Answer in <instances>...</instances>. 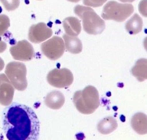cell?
Returning a JSON list of instances; mask_svg holds the SVG:
<instances>
[{
    "label": "cell",
    "instance_id": "1",
    "mask_svg": "<svg viewBox=\"0 0 147 140\" xmlns=\"http://www.w3.org/2000/svg\"><path fill=\"white\" fill-rule=\"evenodd\" d=\"M2 124L8 140H38L40 122L34 111L28 106L12 103L3 112Z\"/></svg>",
    "mask_w": 147,
    "mask_h": 140
},
{
    "label": "cell",
    "instance_id": "2",
    "mask_svg": "<svg viewBox=\"0 0 147 140\" xmlns=\"http://www.w3.org/2000/svg\"><path fill=\"white\" fill-rule=\"evenodd\" d=\"M73 102L76 110L83 115H91L100 106L98 90L93 86L88 85L82 90L75 92Z\"/></svg>",
    "mask_w": 147,
    "mask_h": 140
},
{
    "label": "cell",
    "instance_id": "3",
    "mask_svg": "<svg viewBox=\"0 0 147 140\" xmlns=\"http://www.w3.org/2000/svg\"><path fill=\"white\" fill-rule=\"evenodd\" d=\"M74 13L82 19L84 30L88 34L97 35L105 30L104 20L91 8L78 5L74 7Z\"/></svg>",
    "mask_w": 147,
    "mask_h": 140
},
{
    "label": "cell",
    "instance_id": "4",
    "mask_svg": "<svg viewBox=\"0 0 147 140\" xmlns=\"http://www.w3.org/2000/svg\"><path fill=\"white\" fill-rule=\"evenodd\" d=\"M134 10L131 4H123L110 1L104 6L101 15L105 20L123 22L132 15Z\"/></svg>",
    "mask_w": 147,
    "mask_h": 140
},
{
    "label": "cell",
    "instance_id": "5",
    "mask_svg": "<svg viewBox=\"0 0 147 140\" xmlns=\"http://www.w3.org/2000/svg\"><path fill=\"white\" fill-rule=\"evenodd\" d=\"M26 74V67L22 62L12 61L7 65L5 74L14 89L18 91H24L28 87Z\"/></svg>",
    "mask_w": 147,
    "mask_h": 140
},
{
    "label": "cell",
    "instance_id": "6",
    "mask_svg": "<svg viewBox=\"0 0 147 140\" xmlns=\"http://www.w3.org/2000/svg\"><path fill=\"white\" fill-rule=\"evenodd\" d=\"M47 81L49 85L57 88H67L73 83V74L67 68H55L47 74Z\"/></svg>",
    "mask_w": 147,
    "mask_h": 140
},
{
    "label": "cell",
    "instance_id": "7",
    "mask_svg": "<svg viewBox=\"0 0 147 140\" xmlns=\"http://www.w3.org/2000/svg\"><path fill=\"white\" fill-rule=\"evenodd\" d=\"M41 49L43 55L49 60H57L64 54L65 47L63 40L55 36L43 43Z\"/></svg>",
    "mask_w": 147,
    "mask_h": 140
},
{
    "label": "cell",
    "instance_id": "8",
    "mask_svg": "<svg viewBox=\"0 0 147 140\" xmlns=\"http://www.w3.org/2000/svg\"><path fill=\"white\" fill-rule=\"evenodd\" d=\"M9 52L16 60L29 61L31 60L35 54L32 46L26 40L20 41L12 46Z\"/></svg>",
    "mask_w": 147,
    "mask_h": 140
},
{
    "label": "cell",
    "instance_id": "9",
    "mask_svg": "<svg viewBox=\"0 0 147 140\" xmlns=\"http://www.w3.org/2000/svg\"><path fill=\"white\" fill-rule=\"evenodd\" d=\"M53 31L44 23L31 25L29 30L28 38L31 42L40 43L52 36Z\"/></svg>",
    "mask_w": 147,
    "mask_h": 140
},
{
    "label": "cell",
    "instance_id": "10",
    "mask_svg": "<svg viewBox=\"0 0 147 140\" xmlns=\"http://www.w3.org/2000/svg\"><path fill=\"white\" fill-rule=\"evenodd\" d=\"M15 89L4 73L0 74V104L8 106L12 103Z\"/></svg>",
    "mask_w": 147,
    "mask_h": 140
},
{
    "label": "cell",
    "instance_id": "11",
    "mask_svg": "<svg viewBox=\"0 0 147 140\" xmlns=\"http://www.w3.org/2000/svg\"><path fill=\"white\" fill-rule=\"evenodd\" d=\"M65 101L64 94L58 90L49 92L45 98V105L52 110H59L63 106Z\"/></svg>",
    "mask_w": 147,
    "mask_h": 140
},
{
    "label": "cell",
    "instance_id": "12",
    "mask_svg": "<svg viewBox=\"0 0 147 140\" xmlns=\"http://www.w3.org/2000/svg\"><path fill=\"white\" fill-rule=\"evenodd\" d=\"M131 125L137 134L144 135L147 134V115L142 112L136 113L132 117Z\"/></svg>",
    "mask_w": 147,
    "mask_h": 140
},
{
    "label": "cell",
    "instance_id": "13",
    "mask_svg": "<svg viewBox=\"0 0 147 140\" xmlns=\"http://www.w3.org/2000/svg\"><path fill=\"white\" fill-rule=\"evenodd\" d=\"M63 25L66 34L69 36H77L81 31L80 20L75 17H69L63 21Z\"/></svg>",
    "mask_w": 147,
    "mask_h": 140
},
{
    "label": "cell",
    "instance_id": "14",
    "mask_svg": "<svg viewBox=\"0 0 147 140\" xmlns=\"http://www.w3.org/2000/svg\"><path fill=\"white\" fill-rule=\"evenodd\" d=\"M118 127L117 119L111 116L105 117L98 123L97 128L102 135H109L114 132Z\"/></svg>",
    "mask_w": 147,
    "mask_h": 140
},
{
    "label": "cell",
    "instance_id": "15",
    "mask_svg": "<svg viewBox=\"0 0 147 140\" xmlns=\"http://www.w3.org/2000/svg\"><path fill=\"white\" fill-rule=\"evenodd\" d=\"M65 47L70 53L78 54L82 51V44L80 39L76 36H69L67 34L63 35Z\"/></svg>",
    "mask_w": 147,
    "mask_h": 140
},
{
    "label": "cell",
    "instance_id": "16",
    "mask_svg": "<svg viewBox=\"0 0 147 140\" xmlns=\"http://www.w3.org/2000/svg\"><path fill=\"white\" fill-rule=\"evenodd\" d=\"M131 72L140 82H142L147 79V59H140L136 61L135 66L131 70Z\"/></svg>",
    "mask_w": 147,
    "mask_h": 140
},
{
    "label": "cell",
    "instance_id": "17",
    "mask_svg": "<svg viewBox=\"0 0 147 140\" xmlns=\"http://www.w3.org/2000/svg\"><path fill=\"white\" fill-rule=\"evenodd\" d=\"M143 20L141 17L135 14L125 25V28L129 34L134 35L141 32L143 28Z\"/></svg>",
    "mask_w": 147,
    "mask_h": 140
},
{
    "label": "cell",
    "instance_id": "18",
    "mask_svg": "<svg viewBox=\"0 0 147 140\" xmlns=\"http://www.w3.org/2000/svg\"><path fill=\"white\" fill-rule=\"evenodd\" d=\"M10 26V20L5 14H0V37L4 35Z\"/></svg>",
    "mask_w": 147,
    "mask_h": 140
},
{
    "label": "cell",
    "instance_id": "19",
    "mask_svg": "<svg viewBox=\"0 0 147 140\" xmlns=\"http://www.w3.org/2000/svg\"><path fill=\"white\" fill-rule=\"evenodd\" d=\"M0 1L8 11L16 10L20 4V0H0Z\"/></svg>",
    "mask_w": 147,
    "mask_h": 140
},
{
    "label": "cell",
    "instance_id": "20",
    "mask_svg": "<svg viewBox=\"0 0 147 140\" xmlns=\"http://www.w3.org/2000/svg\"><path fill=\"white\" fill-rule=\"evenodd\" d=\"M107 0H83V3L88 6L98 7L102 6Z\"/></svg>",
    "mask_w": 147,
    "mask_h": 140
},
{
    "label": "cell",
    "instance_id": "21",
    "mask_svg": "<svg viewBox=\"0 0 147 140\" xmlns=\"http://www.w3.org/2000/svg\"><path fill=\"white\" fill-rule=\"evenodd\" d=\"M7 45L6 43L1 40L0 38V53H3L7 49Z\"/></svg>",
    "mask_w": 147,
    "mask_h": 140
},
{
    "label": "cell",
    "instance_id": "22",
    "mask_svg": "<svg viewBox=\"0 0 147 140\" xmlns=\"http://www.w3.org/2000/svg\"><path fill=\"white\" fill-rule=\"evenodd\" d=\"M5 62L3 60V59L0 57V72L3 70V69L5 67Z\"/></svg>",
    "mask_w": 147,
    "mask_h": 140
},
{
    "label": "cell",
    "instance_id": "23",
    "mask_svg": "<svg viewBox=\"0 0 147 140\" xmlns=\"http://www.w3.org/2000/svg\"><path fill=\"white\" fill-rule=\"evenodd\" d=\"M122 2H133L135 0H119Z\"/></svg>",
    "mask_w": 147,
    "mask_h": 140
},
{
    "label": "cell",
    "instance_id": "24",
    "mask_svg": "<svg viewBox=\"0 0 147 140\" xmlns=\"http://www.w3.org/2000/svg\"><path fill=\"white\" fill-rule=\"evenodd\" d=\"M70 2H74V3H77L78 2H79L80 0H67Z\"/></svg>",
    "mask_w": 147,
    "mask_h": 140
},
{
    "label": "cell",
    "instance_id": "25",
    "mask_svg": "<svg viewBox=\"0 0 147 140\" xmlns=\"http://www.w3.org/2000/svg\"><path fill=\"white\" fill-rule=\"evenodd\" d=\"M39 1H40V0H39Z\"/></svg>",
    "mask_w": 147,
    "mask_h": 140
}]
</instances>
